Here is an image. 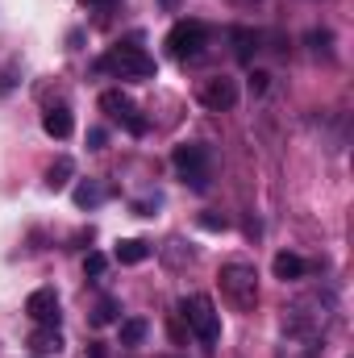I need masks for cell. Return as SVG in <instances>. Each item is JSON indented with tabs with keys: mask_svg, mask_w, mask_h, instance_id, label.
<instances>
[{
	"mask_svg": "<svg viewBox=\"0 0 354 358\" xmlns=\"http://www.w3.org/2000/svg\"><path fill=\"white\" fill-rule=\"evenodd\" d=\"M221 296L238 308V313H255V304H259V271L255 263H246V259H229V263H221Z\"/></svg>",
	"mask_w": 354,
	"mask_h": 358,
	"instance_id": "6da1fadb",
	"label": "cell"
},
{
	"mask_svg": "<svg viewBox=\"0 0 354 358\" xmlns=\"http://www.w3.org/2000/svg\"><path fill=\"white\" fill-rule=\"evenodd\" d=\"M96 71H108V76H117V80H155L159 63H155L138 42H117V46L96 63Z\"/></svg>",
	"mask_w": 354,
	"mask_h": 358,
	"instance_id": "7a4b0ae2",
	"label": "cell"
},
{
	"mask_svg": "<svg viewBox=\"0 0 354 358\" xmlns=\"http://www.w3.org/2000/svg\"><path fill=\"white\" fill-rule=\"evenodd\" d=\"M171 167H176V176L192 192H208V179H213V155H208V146L179 142L176 150H171Z\"/></svg>",
	"mask_w": 354,
	"mask_h": 358,
	"instance_id": "3957f363",
	"label": "cell"
},
{
	"mask_svg": "<svg viewBox=\"0 0 354 358\" xmlns=\"http://www.w3.org/2000/svg\"><path fill=\"white\" fill-rule=\"evenodd\" d=\"M179 317L187 321V334H196L204 346H213L221 338V313H217V304L208 296H187L179 304Z\"/></svg>",
	"mask_w": 354,
	"mask_h": 358,
	"instance_id": "277c9868",
	"label": "cell"
},
{
	"mask_svg": "<svg viewBox=\"0 0 354 358\" xmlns=\"http://www.w3.org/2000/svg\"><path fill=\"white\" fill-rule=\"evenodd\" d=\"M204 46H208V25H204V21H176L171 34H167V55L179 59V63L200 59Z\"/></svg>",
	"mask_w": 354,
	"mask_h": 358,
	"instance_id": "5b68a950",
	"label": "cell"
},
{
	"mask_svg": "<svg viewBox=\"0 0 354 358\" xmlns=\"http://www.w3.org/2000/svg\"><path fill=\"white\" fill-rule=\"evenodd\" d=\"M100 108H104V113H108L113 121H121V125H125V129H129L134 138H142V134L150 129V125H146V117L138 113V104H134V100H129L125 92H117V88L100 92Z\"/></svg>",
	"mask_w": 354,
	"mask_h": 358,
	"instance_id": "8992f818",
	"label": "cell"
},
{
	"mask_svg": "<svg viewBox=\"0 0 354 358\" xmlns=\"http://www.w3.org/2000/svg\"><path fill=\"white\" fill-rule=\"evenodd\" d=\"M196 100H200L208 113H229V108L238 104V84H234L229 76H213V80H204V84L196 88Z\"/></svg>",
	"mask_w": 354,
	"mask_h": 358,
	"instance_id": "52a82bcc",
	"label": "cell"
},
{
	"mask_svg": "<svg viewBox=\"0 0 354 358\" xmlns=\"http://www.w3.org/2000/svg\"><path fill=\"white\" fill-rule=\"evenodd\" d=\"M25 313L34 325H59V292L55 287H38L25 296Z\"/></svg>",
	"mask_w": 354,
	"mask_h": 358,
	"instance_id": "ba28073f",
	"label": "cell"
},
{
	"mask_svg": "<svg viewBox=\"0 0 354 358\" xmlns=\"http://www.w3.org/2000/svg\"><path fill=\"white\" fill-rule=\"evenodd\" d=\"M42 129H46V138H55V142H67V138H71V129H76V117H71V108H67V104H55V108H46V113H42Z\"/></svg>",
	"mask_w": 354,
	"mask_h": 358,
	"instance_id": "9c48e42d",
	"label": "cell"
},
{
	"mask_svg": "<svg viewBox=\"0 0 354 358\" xmlns=\"http://www.w3.org/2000/svg\"><path fill=\"white\" fill-rule=\"evenodd\" d=\"M271 271H275V279L279 283H296V279H304V259L300 255H292V250H279L275 255V263H271Z\"/></svg>",
	"mask_w": 354,
	"mask_h": 358,
	"instance_id": "30bf717a",
	"label": "cell"
},
{
	"mask_svg": "<svg viewBox=\"0 0 354 358\" xmlns=\"http://www.w3.org/2000/svg\"><path fill=\"white\" fill-rule=\"evenodd\" d=\"M229 42H234L238 63H250V59H255V50H259V34H255L250 25H234V29H229Z\"/></svg>",
	"mask_w": 354,
	"mask_h": 358,
	"instance_id": "8fae6325",
	"label": "cell"
},
{
	"mask_svg": "<svg viewBox=\"0 0 354 358\" xmlns=\"http://www.w3.org/2000/svg\"><path fill=\"white\" fill-rule=\"evenodd\" d=\"M29 350H34V355H59V350H63L59 325H38V329L29 334Z\"/></svg>",
	"mask_w": 354,
	"mask_h": 358,
	"instance_id": "7c38bea8",
	"label": "cell"
},
{
	"mask_svg": "<svg viewBox=\"0 0 354 358\" xmlns=\"http://www.w3.org/2000/svg\"><path fill=\"white\" fill-rule=\"evenodd\" d=\"M146 259H150V246H146L142 238L117 242V263H121V267H138V263H146Z\"/></svg>",
	"mask_w": 354,
	"mask_h": 358,
	"instance_id": "4fadbf2b",
	"label": "cell"
},
{
	"mask_svg": "<svg viewBox=\"0 0 354 358\" xmlns=\"http://www.w3.org/2000/svg\"><path fill=\"white\" fill-rule=\"evenodd\" d=\"M117 334H121V346H142L146 342V334H150V325L142 321V317H129V321H117Z\"/></svg>",
	"mask_w": 354,
	"mask_h": 358,
	"instance_id": "5bb4252c",
	"label": "cell"
},
{
	"mask_svg": "<svg viewBox=\"0 0 354 358\" xmlns=\"http://www.w3.org/2000/svg\"><path fill=\"white\" fill-rule=\"evenodd\" d=\"M71 176H76V163H71L67 155H59V159L46 167V187H50V192H59V187H67V183H71Z\"/></svg>",
	"mask_w": 354,
	"mask_h": 358,
	"instance_id": "9a60e30c",
	"label": "cell"
},
{
	"mask_svg": "<svg viewBox=\"0 0 354 358\" xmlns=\"http://www.w3.org/2000/svg\"><path fill=\"white\" fill-rule=\"evenodd\" d=\"M71 200H76L80 208H96V204L104 200V187H100L96 179H84V183H80V187L71 192Z\"/></svg>",
	"mask_w": 354,
	"mask_h": 358,
	"instance_id": "2e32d148",
	"label": "cell"
},
{
	"mask_svg": "<svg viewBox=\"0 0 354 358\" xmlns=\"http://www.w3.org/2000/svg\"><path fill=\"white\" fill-rule=\"evenodd\" d=\"M113 321H121V308H117V300H113V296L96 300V308H92V325H113Z\"/></svg>",
	"mask_w": 354,
	"mask_h": 358,
	"instance_id": "e0dca14e",
	"label": "cell"
},
{
	"mask_svg": "<svg viewBox=\"0 0 354 358\" xmlns=\"http://www.w3.org/2000/svg\"><path fill=\"white\" fill-rule=\"evenodd\" d=\"M108 271V259L100 255V250H88V259H84V275H92V279H100Z\"/></svg>",
	"mask_w": 354,
	"mask_h": 358,
	"instance_id": "ac0fdd59",
	"label": "cell"
},
{
	"mask_svg": "<svg viewBox=\"0 0 354 358\" xmlns=\"http://www.w3.org/2000/svg\"><path fill=\"white\" fill-rule=\"evenodd\" d=\"M200 229H208V234H225V229H229V221H225V217H217V213H200Z\"/></svg>",
	"mask_w": 354,
	"mask_h": 358,
	"instance_id": "d6986e66",
	"label": "cell"
},
{
	"mask_svg": "<svg viewBox=\"0 0 354 358\" xmlns=\"http://www.w3.org/2000/svg\"><path fill=\"white\" fill-rule=\"evenodd\" d=\"M330 42H334L330 29H313V34H309V46H313V50H330Z\"/></svg>",
	"mask_w": 354,
	"mask_h": 358,
	"instance_id": "ffe728a7",
	"label": "cell"
},
{
	"mask_svg": "<svg viewBox=\"0 0 354 358\" xmlns=\"http://www.w3.org/2000/svg\"><path fill=\"white\" fill-rule=\"evenodd\" d=\"M104 142H108V134H104L100 125H96V129H88V150H100Z\"/></svg>",
	"mask_w": 354,
	"mask_h": 358,
	"instance_id": "44dd1931",
	"label": "cell"
},
{
	"mask_svg": "<svg viewBox=\"0 0 354 358\" xmlns=\"http://www.w3.org/2000/svg\"><path fill=\"white\" fill-rule=\"evenodd\" d=\"M250 92H267V76H263V71H255V76H250Z\"/></svg>",
	"mask_w": 354,
	"mask_h": 358,
	"instance_id": "7402d4cb",
	"label": "cell"
},
{
	"mask_svg": "<svg viewBox=\"0 0 354 358\" xmlns=\"http://www.w3.org/2000/svg\"><path fill=\"white\" fill-rule=\"evenodd\" d=\"M171 338H176V342H183V325H179V317H171Z\"/></svg>",
	"mask_w": 354,
	"mask_h": 358,
	"instance_id": "603a6c76",
	"label": "cell"
},
{
	"mask_svg": "<svg viewBox=\"0 0 354 358\" xmlns=\"http://www.w3.org/2000/svg\"><path fill=\"white\" fill-rule=\"evenodd\" d=\"M80 4H92V8H113L117 0H80Z\"/></svg>",
	"mask_w": 354,
	"mask_h": 358,
	"instance_id": "cb8c5ba5",
	"label": "cell"
},
{
	"mask_svg": "<svg viewBox=\"0 0 354 358\" xmlns=\"http://www.w3.org/2000/svg\"><path fill=\"white\" fill-rule=\"evenodd\" d=\"M92 358H108V350H104V346H100V342H92V350H88Z\"/></svg>",
	"mask_w": 354,
	"mask_h": 358,
	"instance_id": "d4e9b609",
	"label": "cell"
},
{
	"mask_svg": "<svg viewBox=\"0 0 354 358\" xmlns=\"http://www.w3.org/2000/svg\"><path fill=\"white\" fill-rule=\"evenodd\" d=\"M159 8H163V13H176V8H179V0H159Z\"/></svg>",
	"mask_w": 354,
	"mask_h": 358,
	"instance_id": "484cf974",
	"label": "cell"
}]
</instances>
